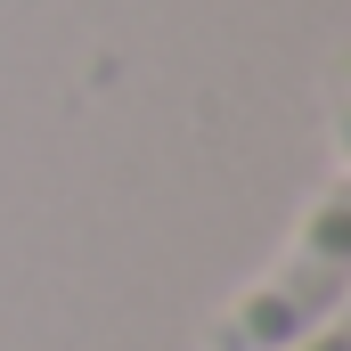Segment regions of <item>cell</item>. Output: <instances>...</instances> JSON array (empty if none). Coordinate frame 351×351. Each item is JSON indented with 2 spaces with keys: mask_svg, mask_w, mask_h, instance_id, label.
Instances as JSON below:
<instances>
[{
  "mask_svg": "<svg viewBox=\"0 0 351 351\" xmlns=\"http://www.w3.org/2000/svg\"><path fill=\"white\" fill-rule=\"evenodd\" d=\"M319 351H343V343H319Z\"/></svg>",
  "mask_w": 351,
  "mask_h": 351,
  "instance_id": "1",
  "label": "cell"
}]
</instances>
